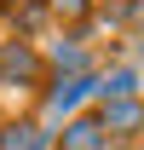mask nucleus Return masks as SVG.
Masks as SVG:
<instances>
[{"label":"nucleus","mask_w":144,"mask_h":150,"mask_svg":"<svg viewBox=\"0 0 144 150\" xmlns=\"http://www.w3.org/2000/svg\"><path fill=\"white\" fill-rule=\"evenodd\" d=\"M138 58H144V46H138Z\"/></svg>","instance_id":"9d476101"},{"label":"nucleus","mask_w":144,"mask_h":150,"mask_svg":"<svg viewBox=\"0 0 144 150\" xmlns=\"http://www.w3.org/2000/svg\"><path fill=\"white\" fill-rule=\"evenodd\" d=\"M40 75H46V58H40L29 40H0V87H12V81L35 87Z\"/></svg>","instance_id":"f257e3e1"},{"label":"nucleus","mask_w":144,"mask_h":150,"mask_svg":"<svg viewBox=\"0 0 144 150\" xmlns=\"http://www.w3.org/2000/svg\"><path fill=\"white\" fill-rule=\"evenodd\" d=\"M46 64H52L58 75H87V46H81V35H69V40H58L52 52H46Z\"/></svg>","instance_id":"39448f33"},{"label":"nucleus","mask_w":144,"mask_h":150,"mask_svg":"<svg viewBox=\"0 0 144 150\" xmlns=\"http://www.w3.org/2000/svg\"><path fill=\"white\" fill-rule=\"evenodd\" d=\"M46 18H52V12H46V0H12V23H18L23 35H35Z\"/></svg>","instance_id":"0eeeda50"},{"label":"nucleus","mask_w":144,"mask_h":150,"mask_svg":"<svg viewBox=\"0 0 144 150\" xmlns=\"http://www.w3.org/2000/svg\"><path fill=\"white\" fill-rule=\"evenodd\" d=\"M98 127L109 139H138L144 133V98H104L98 104Z\"/></svg>","instance_id":"f03ea898"},{"label":"nucleus","mask_w":144,"mask_h":150,"mask_svg":"<svg viewBox=\"0 0 144 150\" xmlns=\"http://www.w3.org/2000/svg\"><path fill=\"white\" fill-rule=\"evenodd\" d=\"M58 150H115V139L98 127V115H75L58 133Z\"/></svg>","instance_id":"20e7f679"},{"label":"nucleus","mask_w":144,"mask_h":150,"mask_svg":"<svg viewBox=\"0 0 144 150\" xmlns=\"http://www.w3.org/2000/svg\"><path fill=\"white\" fill-rule=\"evenodd\" d=\"M87 93H98V75H92V69H87V75H58L52 93H46V115H69Z\"/></svg>","instance_id":"7ed1b4c3"},{"label":"nucleus","mask_w":144,"mask_h":150,"mask_svg":"<svg viewBox=\"0 0 144 150\" xmlns=\"http://www.w3.org/2000/svg\"><path fill=\"white\" fill-rule=\"evenodd\" d=\"M98 98H138V69H109V75H98Z\"/></svg>","instance_id":"423d86ee"},{"label":"nucleus","mask_w":144,"mask_h":150,"mask_svg":"<svg viewBox=\"0 0 144 150\" xmlns=\"http://www.w3.org/2000/svg\"><path fill=\"white\" fill-rule=\"evenodd\" d=\"M29 139H35V121H6L0 127V150H23Z\"/></svg>","instance_id":"1a4fd4ad"},{"label":"nucleus","mask_w":144,"mask_h":150,"mask_svg":"<svg viewBox=\"0 0 144 150\" xmlns=\"http://www.w3.org/2000/svg\"><path fill=\"white\" fill-rule=\"evenodd\" d=\"M46 12L64 23H81V18H92V0H46Z\"/></svg>","instance_id":"6e6552de"}]
</instances>
